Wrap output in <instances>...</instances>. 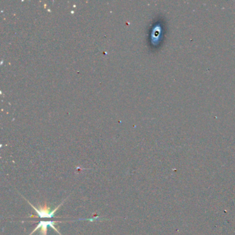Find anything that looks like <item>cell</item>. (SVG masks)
<instances>
[{"label":"cell","mask_w":235,"mask_h":235,"mask_svg":"<svg viewBox=\"0 0 235 235\" xmlns=\"http://www.w3.org/2000/svg\"><path fill=\"white\" fill-rule=\"evenodd\" d=\"M66 200V199L64 200L63 202L61 203V204L59 205V206H57L56 208H55L53 210L51 211V210H50V208L48 207V206H47L46 203H45L43 205H39V208H37L36 207H35L34 205H33L32 204H31V203L28 200L26 199V201H27V202L31 205V207H32L33 209L35 210L36 213H37V214L38 215V216H39L40 218H52V217H54L55 212H57V210L59 209V207H61V205L63 204V203H64V201H65Z\"/></svg>","instance_id":"6da1fadb"},{"label":"cell","mask_w":235,"mask_h":235,"mask_svg":"<svg viewBox=\"0 0 235 235\" xmlns=\"http://www.w3.org/2000/svg\"><path fill=\"white\" fill-rule=\"evenodd\" d=\"M56 223L57 221H41L35 230H33V231L31 232L30 235H32L33 232H35V231H37V230L40 229V234L41 235H47V230H48V227L50 226L51 227L52 229L55 230L57 233H58L59 235H61L60 232H59V230H57L56 227H55L54 225L56 224Z\"/></svg>","instance_id":"7a4b0ae2"}]
</instances>
